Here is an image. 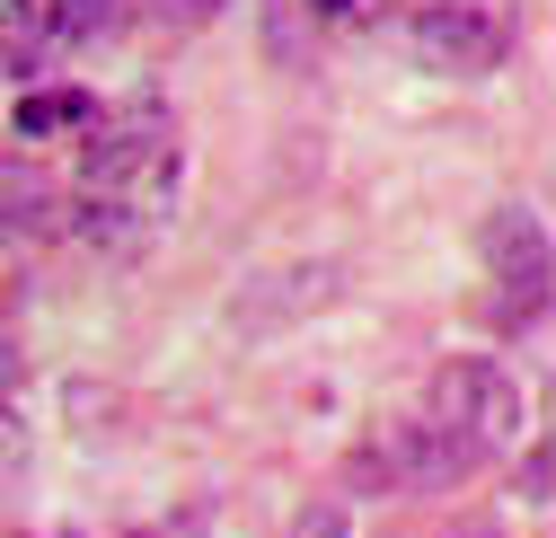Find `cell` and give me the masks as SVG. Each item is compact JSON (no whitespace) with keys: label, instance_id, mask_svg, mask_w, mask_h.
<instances>
[{"label":"cell","instance_id":"277c9868","mask_svg":"<svg viewBox=\"0 0 556 538\" xmlns=\"http://www.w3.org/2000/svg\"><path fill=\"white\" fill-rule=\"evenodd\" d=\"M371 459L389 467V486H406V495H433V486H459L468 467H477V459H468V450H459L451 433H433L425 415H397V424H389V433L371 441Z\"/></svg>","mask_w":556,"mask_h":538},{"label":"cell","instance_id":"ba28073f","mask_svg":"<svg viewBox=\"0 0 556 538\" xmlns=\"http://www.w3.org/2000/svg\"><path fill=\"white\" fill-rule=\"evenodd\" d=\"M547 477H556V450H547V441H530V459H521V503H530V512H547V495H556Z\"/></svg>","mask_w":556,"mask_h":538},{"label":"cell","instance_id":"8992f818","mask_svg":"<svg viewBox=\"0 0 556 538\" xmlns=\"http://www.w3.org/2000/svg\"><path fill=\"white\" fill-rule=\"evenodd\" d=\"M53 213H62V204H53L45 168H36V159H0V247L53 230Z\"/></svg>","mask_w":556,"mask_h":538},{"label":"cell","instance_id":"7a4b0ae2","mask_svg":"<svg viewBox=\"0 0 556 538\" xmlns=\"http://www.w3.org/2000/svg\"><path fill=\"white\" fill-rule=\"evenodd\" d=\"M425 415L433 433H451L468 459H485V450H504L513 433H521V388L495 371V362H477V354H459V362H442L433 380H425Z\"/></svg>","mask_w":556,"mask_h":538},{"label":"cell","instance_id":"3957f363","mask_svg":"<svg viewBox=\"0 0 556 538\" xmlns=\"http://www.w3.org/2000/svg\"><path fill=\"white\" fill-rule=\"evenodd\" d=\"M406 44H415V62H425V72L485 80V72H504V53H513V18L485 10V0H433V10H415Z\"/></svg>","mask_w":556,"mask_h":538},{"label":"cell","instance_id":"30bf717a","mask_svg":"<svg viewBox=\"0 0 556 538\" xmlns=\"http://www.w3.org/2000/svg\"><path fill=\"white\" fill-rule=\"evenodd\" d=\"M301 10H309V18H344V10H354V0H301Z\"/></svg>","mask_w":556,"mask_h":538},{"label":"cell","instance_id":"8fae6325","mask_svg":"<svg viewBox=\"0 0 556 538\" xmlns=\"http://www.w3.org/2000/svg\"><path fill=\"white\" fill-rule=\"evenodd\" d=\"M468 538H495V529H468Z\"/></svg>","mask_w":556,"mask_h":538},{"label":"cell","instance_id":"5b68a950","mask_svg":"<svg viewBox=\"0 0 556 538\" xmlns=\"http://www.w3.org/2000/svg\"><path fill=\"white\" fill-rule=\"evenodd\" d=\"M485 265H495V283L521 309H539L547 300V221L530 204H504L495 221H485Z\"/></svg>","mask_w":556,"mask_h":538},{"label":"cell","instance_id":"9c48e42d","mask_svg":"<svg viewBox=\"0 0 556 538\" xmlns=\"http://www.w3.org/2000/svg\"><path fill=\"white\" fill-rule=\"evenodd\" d=\"M292 538H344V503H309V512L292 521Z\"/></svg>","mask_w":556,"mask_h":538},{"label":"cell","instance_id":"6da1fadb","mask_svg":"<svg viewBox=\"0 0 556 538\" xmlns=\"http://www.w3.org/2000/svg\"><path fill=\"white\" fill-rule=\"evenodd\" d=\"M186 185V142L168 106H124V115H89V142H80V204H72V230L106 256H142L151 230L168 221Z\"/></svg>","mask_w":556,"mask_h":538},{"label":"cell","instance_id":"52a82bcc","mask_svg":"<svg viewBox=\"0 0 556 538\" xmlns=\"http://www.w3.org/2000/svg\"><path fill=\"white\" fill-rule=\"evenodd\" d=\"M98 98L89 89H27L18 98V132H62V124H89Z\"/></svg>","mask_w":556,"mask_h":538}]
</instances>
